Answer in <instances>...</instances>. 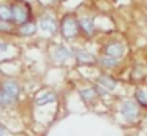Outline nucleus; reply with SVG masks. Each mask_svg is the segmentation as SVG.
<instances>
[{
	"mask_svg": "<svg viewBox=\"0 0 147 136\" xmlns=\"http://www.w3.org/2000/svg\"><path fill=\"white\" fill-rule=\"evenodd\" d=\"M59 35H60L62 41L68 44H73L78 40H81L79 21H78L76 13L67 11L59 18Z\"/></svg>",
	"mask_w": 147,
	"mask_h": 136,
	"instance_id": "nucleus-1",
	"label": "nucleus"
},
{
	"mask_svg": "<svg viewBox=\"0 0 147 136\" xmlns=\"http://www.w3.org/2000/svg\"><path fill=\"white\" fill-rule=\"evenodd\" d=\"M36 24L38 33L45 35L46 38H54L59 35V18L52 8H41L36 11Z\"/></svg>",
	"mask_w": 147,
	"mask_h": 136,
	"instance_id": "nucleus-2",
	"label": "nucleus"
},
{
	"mask_svg": "<svg viewBox=\"0 0 147 136\" xmlns=\"http://www.w3.org/2000/svg\"><path fill=\"white\" fill-rule=\"evenodd\" d=\"M74 57L73 46L68 43H51L48 46V60L55 66H63Z\"/></svg>",
	"mask_w": 147,
	"mask_h": 136,
	"instance_id": "nucleus-3",
	"label": "nucleus"
},
{
	"mask_svg": "<svg viewBox=\"0 0 147 136\" xmlns=\"http://www.w3.org/2000/svg\"><path fill=\"white\" fill-rule=\"evenodd\" d=\"M36 16L32 0H11V24L19 25Z\"/></svg>",
	"mask_w": 147,
	"mask_h": 136,
	"instance_id": "nucleus-4",
	"label": "nucleus"
},
{
	"mask_svg": "<svg viewBox=\"0 0 147 136\" xmlns=\"http://www.w3.org/2000/svg\"><path fill=\"white\" fill-rule=\"evenodd\" d=\"M119 114H120V117L123 119V122L133 125V123H138L141 120V117H142V109H141V106L133 100V97L123 98V100H120V103H119Z\"/></svg>",
	"mask_w": 147,
	"mask_h": 136,
	"instance_id": "nucleus-5",
	"label": "nucleus"
},
{
	"mask_svg": "<svg viewBox=\"0 0 147 136\" xmlns=\"http://www.w3.org/2000/svg\"><path fill=\"white\" fill-rule=\"evenodd\" d=\"M101 54H106L109 57H114V59L123 60L125 55L128 52V47L125 44L123 40H108L105 44L101 46Z\"/></svg>",
	"mask_w": 147,
	"mask_h": 136,
	"instance_id": "nucleus-6",
	"label": "nucleus"
},
{
	"mask_svg": "<svg viewBox=\"0 0 147 136\" xmlns=\"http://www.w3.org/2000/svg\"><path fill=\"white\" fill-rule=\"evenodd\" d=\"M79 21V30H81V38L84 40H93L98 32V25L93 16L90 14H78Z\"/></svg>",
	"mask_w": 147,
	"mask_h": 136,
	"instance_id": "nucleus-7",
	"label": "nucleus"
},
{
	"mask_svg": "<svg viewBox=\"0 0 147 136\" xmlns=\"http://www.w3.org/2000/svg\"><path fill=\"white\" fill-rule=\"evenodd\" d=\"M74 63L78 66H96V54L84 46H73Z\"/></svg>",
	"mask_w": 147,
	"mask_h": 136,
	"instance_id": "nucleus-8",
	"label": "nucleus"
},
{
	"mask_svg": "<svg viewBox=\"0 0 147 136\" xmlns=\"http://www.w3.org/2000/svg\"><path fill=\"white\" fill-rule=\"evenodd\" d=\"M76 93H78V97H79V100L82 101V104H86L87 108H95L96 104L100 103V100H101L92 84L79 85V87L76 89Z\"/></svg>",
	"mask_w": 147,
	"mask_h": 136,
	"instance_id": "nucleus-9",
	"label": "nucleus"
},
{
	"mask_svg": "<svg viewBox=\"0 0 147 136\" xmlns=\"http://www.w3.org/2000/svg\"><path fill=\"white\" fill-rule=\"evenodd\" d=\"M38 35V24H36V16L30 21L24 22V24L19 25H14V30H13V37L14 38H33Z\"/></svg>",
	"mask_w": 147,
	"mask_h": 136,
	"instance_id": "nucleus-10",
	"label": "nucleus"
},
{
	"mask_svg": "<svg viewBox=\"0 0 147 136\" xmlns=\"http://www.w3.org/2000/svg\"><path fill=\"white\" fill-rule=\"evenodd\" d=\"M60 97H59V92L55 89H45V90L38 92L33 98V106L35 108H45L49 104H55L59 103Z\"/></svg>",
	"mask_w": 147,
	"mask_h": 136,
	"instance_id": "nucleus-11",
	"label": "nucleus"
},
{
	"mask_svg": "<svg viewBox=\"0 0 147 136\" xmlns=\"http://www.w3.org/2000/svg\"><path fill=\"white\" fill-rule=\"evenodd\" d=\"M0 89L5 90L7 93L13 95V97L19 98V100H21V97H22V93H24L22 84H21V81L18 78H14V76H5V78H0Z\"/></svg>",
	"mask_w": 147,
	"mask_h": 136,
	"instance_id": "nucleus-12",
	"label": "nucleus"
},
{
	"mask_svg": "<svg viewBox=\"0 0 147 136\" xmlns=\"http://www.w3.org/2000/svg\"><path fill=\"white\" fill-rule=\"evenodd\" d=\"M93 82H95V84H98V85H101L103 89H106L109 93L115 92V90H117V87H119V81L109 71H100L98 74L95 76Z\"/></svg>",
	"mask_w": 147,
	"mask_h": 136,
	"instance_id": "nucleus-13",
	"label": "nucleus"
},
{
	"mask_svg": "<svg viewBox=\"0 0 147 136\" xmlns=\"http://www.w3.org/2000/svg\"><path fill=\"white\" fill-rule=\"evenodd\" d=\"M21 106V100L16 97H13V95L7 93L5 90H2L0 89V108L3 111H8V112H14V111H18Z\"/></svg>",
	"mask_w": 147,
	"mask_h": 136,
	"instance_id": "nucleus-14",
	"label": "nucleus"
},
{
	"mask_svg": "<svg viewBox=\"0 0 147 136\" xmlns=\"http://www.w3.org/2000/svg\"><path fill=\"white\" fill-rule=\"evenodd\" d=\"M120 63H122V60L109 57V55H106V54L100 52L98 55H96V66L101 68L103 71H109V73L114 71V70H117L119 66H120Z\"/></svg>",
	"mask_w": 147,
	"mask_h": 136,
	"instance_id": "nucleus-15",
	"label": "nucleus"
},
{
	"mask_svg": "<svg viewBox=\"0 0 147 136\" xmlns=\"http://www.w3.org/2000/svg\"><path fill=\"white\" fill-rule=\"evenodd\" d=\"M0 22L11 24V0H0Z\"/></svg>",
	"mask_w": 147,
	"mask_h": 136,
	"instance_id": "nucleus-16",
	"label": "nucleus"
},
{
	"mask_svg": "<svg viewBox=\"0 0 147 136\" xmlns=\"http://www.w3.org/2000/svg\"><path fill=\"white\" fill-rule=\"evenodd\" d=\"M133 100L141 106V109H147V89L136 87L133 90Z\"/></svg>",
	"mask_w": 147,
	"mask_h": 136,
	"instance_id": "nucleus-17",
	"label": "nucleus"
},
{
	"mask_svg": "<svg viewBox=\"0 0 147 136\" xmlns=\"http://www.w3.org/2000/svg\"><path fill=\"white\" fill-rule=\"evenodd\" d=\"M59 2H60V0H36V3H38L41 8H52V6L57 5Z\"/></svg>",
	"mask_w": 147,
	"mask_h": 136,
	"instance_id": "nucleus-18",
	"label": "nucleus"
},
{
	"mask_svg": "<svg viewBox=\"0 0 147 136\" xmlns=\"http://www.w3.org/2000/svg\"><path fill=\"white\" fill-rule=\"evenodd\" d=\"M10 47H11V41L10 40H7V38H2V40H0V54L8 52Z\"/></svg>",
	"mask_w": 147,
	"mask_h": 136,
	"instance_id": "nucleus-19",
	"label": "nucleus"
},
{
	"mask_svg": "<svg viewBox=\"0 0 147 136\" xmlns=\"http://www.w3.org/2000/svg\"><path fill=\"white\" fill-rule=\"evenodd\" d=\"M8 133H10V131H8V128L5 127V123L0 122V136H7Z\"/></svg>",
	"mask_w": 147,
	"mask_h": 136,
	"instance_id": "nucleus-20",
	"label": "nucleus"
}]
</instances>
